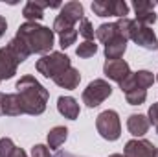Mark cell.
Returning <instances> with one entry per match:
<instances>
[{"instance_id":"obj_1","label":"cell","mask_w":158,"mask_h":157,"mask_svg":"<svg viewBox=\"0 0 158 157\" xmlns=\"http://www.w3.org/2000/svg\"><path fill=\"white\" fill-rule=\"evenodd\" d=\"M15 89H17V94H19L20 102H22L24 115L39 117V115H42L46 111V104H48L50 92L31 74H24L17 81Z\"/></svg>"},{"instance_id":"obj_2","label":"cell","mask_w":158,"mask_h":157,"mask_svg":"<svg viewBox=\"0 0 158 157\" xmlns=\"http://www.w3.org/2000/svg\"><path fill=\"white\" fill-rule=\"evenodd\" d=\"M17 37L28 46L30 54L46 56L53 46L55 34H53V30H50L46 26H40L37 22H24L17 30Z\"/></svg>"},{"instance_id":"obj_3","label":"cell","mask_w":158,"mask_h":157,"mask_svg":"<svg viewBox=\"0 0 158 157\" xmlns=\"http://www.w3.org/2000/svg\"><path fill=\"white\" fill-rule=\"evenodd\" d=\"M70 67H72V61L63 52H50V54L42 56L35 63L37 72L42 74L44 78H52V79L55 76H59L61 72H64L66 69H70Z\"/></svg>"},{"instance_id":"obj_4","label":"cell","mask_w":158,"mask_h":157,"mask_svg":"<svg viewBox=\"0 0 158 157\" xmlns=\"http://www.w3.org/2000/svg\"><path fill=\"white\" fill-rule=\"evenodd\" d=\"M83 17H85V7H83L81 2H76V0L74 2H66L61 7L59 15L55 17V20H53V34L55 32L57 34H63L66 30L76 28V24L81 22Z\"/></svg>"},{"instance_id":"obj_5","label":"cell","mask_w":158,"mask_h":157,"mask_svg":"<svg viewBox=\"0 0 158 157\" xmlns=\"http://www.w3.org/2000/svg\"><path fill=\"white\" fill-rule=\"evenodd\" d=\"M96 128L98 133L105 139V141H118L121 135V122H119V115L114 109H107L101 111L98 118H96Z\"/></svg>"},{"instance_id":"obj_6","label":"cell","mask_w":158,"mask_h":157,"mask_svg":"<svg viewBox=\"0 0 158 157\" xmlns=\"http://www.w3.org/2000/svg\"><path fill=\"white\" fill-rule=\"evenodd\" d=\"M110 94H112V87L107 79H94L83 91V104H86L88 107H98Z\"/></svg>"},{"instance_id":"obj_7","label":"cell","mask_w":158,"mask_h":157,"mask_svg":"<svg viewBox=\"0 0 158 157\" xmlns=\"http://www.w3.org/2000/svg\"><path fill=\"white\" fill-rule=\"evenodd\" d=\"M92 11L98 17H118L125 19L129 15V4L123 0H94Z\"/></svg>"},{"instance_id":"obj_8","label":"cell","mask_w":158,"mask_h":157,"mask_svg":"<svg viewBox=\"0 0 158 157\" xmlns=\"http://www.w3.org/2000/svg\"><path fill=\"white\" fill-rule=\"evenodd\" d=\"M131 39L134 41L138 46L145 48V50H156L158 48V39H156L155 30H151V26L138 24L136 20H134L132 32H131Z\"/></svg>"},{"instance_id":"obj_9","label":"cell","mask_w":158,"mask_h":157,"mask_svg":"<svg viewBox=\"0 0 158 157\" xmlns=\"http://www.w3.org/2000/svg\"><path fill=\"white\" fill-rule=\"evenodd\" d=\"M155 81H156V79L153 76V72H149V70H138V72H131L129 78L123 79V81L119 83V89H121L123 92L132 91V89H143V91H147Z\"/></svg>"},{"instance_id":"obj_10","label":"cell","mask_w":158,"mask_h":157,"mask_svg":"<svg viewBox=\"0 0 158 157\" xmlns=\"http://www.w3.org/2000/svg\"><path fill=\"white\" fill-rule=\"evenodd\" d=\"M103 74L116 83H121L131 76V67L125 59H107L103 65Z\"/></svg>"},{"instance_id":"obj_11","label":"cell","mask_w":158,"mask_h":157,"mask_svg":"<svg viewBox=\"0 0 158 157\" xmlns=\"http://www.w3.org/2000/svg\"><path fill=\"white\" fill-rule=\"evenodd\" d=\"M155 148L156 146L147 139H132L125 144L123 157H153Z\"/></svg>"},{"instance_id":"obj_12","label":"cell","mask_w":158,"mask_h":157,"mask_svg":"<svg viewBox=\"0 0 158 157\" xmlns=\"http://www.w3.org/2000/svg\"><path fill=\"white\" fill-rule=\"evenodd\" d=\"M158 4L149 2V0H136L132 4L134 11H136V22L143 24V26H151L156 22V15H155V7Z\"/></svg>"},{"instance_id":"obj_13","label":"cell","mask_w":158,"mask_h":157,"mask_svg":"<svg viewBox=\"0 0 158 157\" xmlns=\"http://www.w3.org/2000/svg\"><path fill=\"white\" fill-rule=\"evenodd\" d=\"M59 6H61L59 2L50 4V2L31 0L22 7V17L26 19V22H37V20H42V17H44V7H59Z\"/></svg>"},{"instance_id":"obj_14","label":"cell","mask_w":158,"mask_h":157,"mask_svg":"<svg viewBox=\"0 0 158 157\" xmlns=\"http://www.w3.org/2000/svg\"><path fill=\"white\" fill-rule=\"evenodd\" d=\"M149 118L145 117V115H140V113H132V115H129L127 118V129H129V133L134 137V139H140V137H143L147 131H149Z\"/></svg>"},{"instance_id":"obj_15","label":"cell","mask_w":158,"mask_h":157,"mask_svg":"<svg viewBox=\"0 0 158 157\" xmlns=\"http://www.w3.org/2000/svg\"><path fill=\"white\" fill-rule=\"evenodd\" d=\"M17 67H19V63L11 57V54L6 50V46H2L0 48V81L13 78L17 74Z\"/></svg>"},{"instance_id":"obj_16","label":"cell","mask_w":158,"mask_h":157,"mask_svg":"<svg viewBox=\"0 0 158 157\" xmlns=\"http://www.w3.org/2000/svg\"><path fill=\"white\" fill-rule=\"evenodd\" d=\"M53 81H55V85H59V87H63V89L74 91V89L79 87L81 74H79V70L76 69V67H70V69H66L64 72H61L59 76H55Z\"/></svg>"},{"instance_id":"obj_17","label":"cell","mask_w":158,"mask_h":157,"mask_svg":"<svg viewBox=\"0 0 158 157\" xmlns=\"http://www.w3.org/2000/svg\"><path fill=\"white\" fill-rule=\"evenodd\" d=\"M57 111L64 118H70V120H76L79 117V113H81L77 100L72 98V96H59V100H57Z\"/></svg>"},{"instance_id":"obj_18","label":"cell","mask_w":158,"mask_h":157,"mask_svg":"<svg viewBox=\"0 0 158 157\" xmlns=\"http://www.w3.org/2000/svg\"><path fill=\"white\" fill-rule=\"evenodd\" d=\"M6 50L11 54V57H13L19 65H20V63H24V61L31 56V54H30V50H28V46H26V44H24L20 39H19L17 35H15L13 39L6 44Z\"/></svg>"},{"instance_id":"obj_19","label":"cell","mask_w":158,"mask_h":157,"mask_svg":"<svg viewBox=\"0 0 158 157\" xmlns=\"http://www.w3.org/2000/svg\"><path fill=\"white\" fill-rule=\"evenodd\" d=\"M125 50H127V41L118 35L105 44V57L107 59H121Z\"/></svg>"},{"instance_id":"obj_20","label":"cell","mask_w":158,"mask_h":157,"mask_svg":"<svg viewBox=\"0 0 158 157\" xmlns=\"http://www.w3.org/2000/svg\"><path fill=\"white\" fill-rule=\"evenodd\" d=\"M4 115H7V117H20V115H24V107H22V102H20L17 92L6 94V98H4Z\"/></svg>"},{"instance_id":"obj_21","label":"cell","mask_w":158,"mask_h":157,"mask_svg":"<svg viewBox=\"0 0 158 157\" xmlns=\"http://www.w3.org/2000/svg\"><path fill=\"white\" fill-rule=\"evenodd\" d=\"M66 137H68V129L64 128V126H55V128H52L50 131H48V148H52V150H57V148H61L63 144H64V141H66Z\"/></svg>"},{"instance_id":"obj_22","label":"cell","mask_w":158,"mask_h":157,"mask_svg":"<svg viewBox=\"0 0 158 157\" xmlns=\"http://www.w3.org/2000/svg\"><path fill=\"white\" fill-rule=\"evenodd\" d=\"M118 26H116V22H105V24H101V26H98V30H96V37L98 41H101L103 44H107L109 41H112L114 37H118Z\"/></svg>"},{"instance_id":"obj_23","label":"cell","mask_w":158,"mask_h":157,"mask_svg":"<svg viewBox=\"0 0 158 157\" xmlns=\"http://www.w3.org/2000/svg\"><path fill=\"white\" fill-rule=\"evenodd\" d=\"M125 100H127L129 105H142V104L147 100V91H143V89L127 91V92H125Z\"/></svg>"},{"instance_id":"obj_24","label":"cell","mask_w":158,"mask_h":157,"mask_svg":"<svg viewBox=\"0 0 158 157\" xmlns=\"http://www.w3.org/2000/svg\"><path fill=\"white\" fill-rule=\"evenodd\" d=\"M96 52H98V44L94 41H83L77 48H76V54H77L79 57H83V59L92 57Z\"/></svg>"},{"instance_id":"obj_25","label":"cell","mask_w":158,"mask_h":157,"mask_svg":"<svg viewBox=\"0 0 158 157\" xmlns=\"http://www.w3.org/2000/svg\"><path fill=\"white\" fill-rule=\"evenodd\" d=\"M77 32L83 35V37H85V41H92V39H94V35H96V30H94L92 22H90L86 17H83V19H81Z\"/></svg>"},{"instance_id":"obj_26","label":"cell","mask_w":158,"mask_h":157,"mask_svg":"<svg viewBox=\"0 0 158 157\" xmlns=\"http://www.w3.org/2000/svg\"><path fill=\"white\" fill-rule=\"evenodd\" d=\"M76 39H77V30H76V28L59 34V44H61V48H68V46H72V44L76 43Z\"/></svg>"},{"instance_id":"obj_27","label":"cell","mask_w":158,"mask_h":157,"mask_svg":"<svg viewBox=\"0 0 158 157\" xmlns=\"http://www.w3.org/2000/svg\"><path fill=\"white\" fill-rule=\"evenodd\" d=\"M15 142L9 137H2L0 139V157H11L15 152Z\"/></svg>"},{"instance_id":"obj_28","label":"cell","mask_w":158,"mask_h":157,"mask_svg":"<svg viewBox=\"0 0 158 157\" xmlns=\"http://www.w3.org/2000/svg\"><path fill=\"white\" fill-rule=\"evenodd\" d=\"M31 157H52L50 154V148L44 146V144H35L31 148Z\"/></svg>"},{"instance_id":"obj_29","label":"cell","mask_w":158,"mask_h":157,"mask_svg":"<svg viewBox=\"0 0 158 157\" xmlns=\"http://www.w3.org/2000/svg\"><path fill=\"white\" fill-rule=\"evenodd\" d=\"M147 118H149V124H153V126H158V102H156V104H153V105L149 107Z\"/></svg>"},{"instance_id":"obj_30","label":"cell","mask_w":158,"mask_h":157,"mask_svg":"<svg viewBox=\"0 0 158 157\" xmlns=\"http://www.w3.org/2000/svg\"><path fill=\"white\" fill-rule=\"evenodd\" d=\"M7 32V20H6V17L4 15H0V39L4 37V34Z\"/></svg>"},{"instance_id":"obj_31","label":"cell","mask_w":158,"mask_h":157,"mask_svg":"<svg viewBox=\"0 0 158 157\" xmlns=\"http://www.w3.org/2000/svg\"><path fill=\"white\" fill-rule=\"evenodd\" d=\"M11 157H28V154H26L22 148H15V152H13V155Z\"/></svg>"},{"instance_id":"obj_32","label":"cell","mask_w":158,"mask_h":157,"mask_svg":"<svg viewBox=\"0 0 158 157\" xmlns=\"http://www.w3.org/2000/svg\"><path fill=\"white\" fill-rule=\"evenodd\" d=\"M53 157H79V155H74V154H70V152H57Z\"/></svg>"},{"instance_id":"obj_33","label":"cell","mask_w":158,"mask_h":157,"mask_svg":"<svg viewBox=\"0 0 158 157\" xmlns=\"http://www.w3.org/2000/svg\"><path fill=\"white\" fill-rule=\"evenodd\" d=\"M4 98H6V94L0 92V117L4 115Z\"/></svg>"},{"instance_id":"obj_34","label":"cell","mask_w":158,"mask_h":157,"mask_svg":"<svg viewBox=\"0 0 158 157\" xmlns=\"http://www.w3.org/2000/svg\"><path fill=\"white\" fill-rule=\"evenodd\" d=\"M109 157H123V154H112V155H109Z\"/></svg>"},{"instance_id":"obj_35","label":"cell","mask_w":158,"mask_h":157,"mask_svg":"<svg viewBox=\"0 0 158 157\" xmlns=\"http://www.w3.org/2000/svg\"><path fill=\"white\" fill-rule=\"evenodd\" d=\"M153 157H158V146L155 148V154H153Z\"/></svg>"},{"instance_id":"obj_36","label":"cell","mask_w":158,"mask_h":157,"mask_svg":"<svg viewBox=\"0 0 158 157\" xmlns=\"http://www.w3.org/2000/svg\"><path fill=\"white\" fill-rule=\"evenodd\" d=\"M155 79H156V81H158V74H156V76H155Z\"/></svg>"},{"instance_id":"obj_37","label":"cell","mask_w":158,"mask_h":157,"mask_svg":"<svg viewBox=\"0 0 158 157\" xmlns=\"http://www.w3.org/2000/svg\"><path fill=\"white\" fill-rule=\"evenodd\" d=\"M156 133H158V126H156Z\"/></svg>"}]
</instances>
